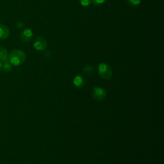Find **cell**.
I'll return each mask as SVG.
<instances>
[{
	"label": "cell",
	"mask_w": 164,
	"mask_h": 164,
	"mask_svg": "<svg viewBox=\"0 0 164 164\" xmlns=\"http://www.w3.org/2000/svg\"><path fill=\"white\" fill-rule=\"evenodd\" d=\"M26 60V55L21 49L13 50L9 55V61L13 65H19Z\"/></svg>",
	"instance_id": "6da1fadb"
},
{
	"label": "cell",
	"mask_w": 164,
	"mask_h": 164,
	"mask_svg": "<svg viewBox=\"0 0 164 164\" xmlns=\"http://www.w3.org/2000/svg\"><path fill=\"white\" fill-rule=\"evenodd\" d=\"M48 46V42L47 40L43 36H38L34 44V48L37 51H43Z\"/></svg>",
	"instance_id": "7a4b0ae2"
},
{
	"label": "cell",
	"mask_w": 164,
	"mask_h": 164,
	"mask_svg": "<svg viewBox=\"0 0 164 164\" xmlns=\"http://www.w3.org/2000/svg\"><path fill=\"white\" fill-rule=\"evenodd\" d=\"M93 97L97 101H103L106 96V91L100 87H94L92 92Z\"/></svg>",
	"instance_id": "3957f363"
},
{
	"label": "cell",
	"mask_w": 164,
	"mask_h": 164,
	"mask_svg": "<svg viewBox=\"0 0 164 164\" xmlns=\"http://www.w3.org/2000/svg\"><path fill=\"white\" fill-rule=\"evenodd\" d=\"M33 37V31L30 28H26L20 34V37L23 43H28Z\"/></svg>",
	"instance_id": "277c9868"
},
{
	"label": "cell",
	"mask_w": 164,
	"mask_h": 164,
	"mask_svg": "<svg viewBox=\"0 0 164 164\" xmlns=\"http://www.w3.org/2000/svg\"><path fill=\"white\" fill-rule=\"evenodd\" d=\"M10 35V30L5 25L0 23V39H6Z\"/></svg>",
	"instance_id": "5b68a950"
},
{
	"label": "cell",
	"mask_w": 164,
	"mask_h": 164,
	"mask_svg": "<svg viewBox=\"0 0 164 164\" xmlns=\"http://www.w3.org/2000/svg\"><path fill=\"white\" fill-rule=\"evenodd\" d=\"M100 76L104 79H109L112 76V70L111 67L109 65L105 71L103 73H99Z\"/></svg>",
	"instance_id": "8992f818"
},
{
	"label": "cell",
	"mask_w": 164,
	"mask_h": 164,
	"mask_svg": "<svg viewBox=\"0 0 164 164\" xmlns=\"http://www.w3.org/2000/svg\"><path fill=\"white\" fill-rule=\"evenodd\" d=\"M73 82H74V85L78 88H82V87L84 86V84H85V82H84L83 78L80 76H78L75 77Z\"/></svg>",
	"instance_id": "52a82bcc"
},
{
	"label": "cell",
	"mask_w": 164,
	"mask_h": 164,
	"mask_svg": "<svg viewBox=\"0 0 164 164\" xmlns=\"http://www.w3.org/2000/svg\"><path fill=\"white\" fill-rule=\"evenodd\" d=\"M8 59V51L7 50L3 48L0 47V61H5Z\"/></svg>",
	"instance_id": "ba28073f"
},
{
	"label": "cell",
	"mask_w": 164,
	"mask_h": 164,
	"mask_svg": "<svg viewBox=\"0 0 164 164\" xmlns=\"http://www.w3.org/2000/svg\"><path fill=\"white\" fill-rule=\"evenodd\" d=\"M3 62H4V64L3 65V69H4V71H5L6 72L10 71L11 69H12V66H11L10 63L9 62V61L8 60V59L5 61H4Z\"/></svg>",
	"instance_id": "9c48e42d"
},
{
	"label": "cell",
	"mask_w": 164,
	"mask_h": 164,
	"mask_svg": "<svg viewBox=\"0 0 164 164\" xmlns=\"http://www.w3.org/2000/svg\"><path fill=\"white\" fill-rule=\"evenodd\" d=\"M83 72L85 75H88V76H89V75H91L93 73L94 69L91 66H86L85 68L83 69Z\"/></svg>",
	"instance_id": "30bf717a"
},
{
	"label": "cell",
	"mask_w": 164,
	"mask_h": 164,
	"mask_svg": "<svg viewBox=\"0 0 164 164\" xmlns=\"http://www.w3.org/2000/svg\"><path fill=\"white\" fill-rule=\"evenodd\" d=\"M108 67H109V65H107L105 63H101L98 65V71H99V73L104 72L106 71Z\"/></svg>",
	"instance_id": "8fae6325"
},
{
	"label": "cell",
	"mask_w": 164,
	"mask_h": 164,
	"mask_svg": "<svg viewBox=\"0 0 164 164\" xmlns=\"http://www.w3.org/2000/svg\"><path fill=\"white\" fill-rule=\"evenodd\" d=\"M79 3L83 7H88L92 3V0H79Z\"/></svg>",
	"instance_id": "7c38bea8"
},
{
	"label": "cell",
	"mask_w": 164,
	"mask_h": 164,
	"mask_svg": "<svg viewBox=\"0 0 164 164\" xmlns=\"http://www.w3.org/2000/svg\"><path fill=\"white\" fill-rule=\"evenodd\" d=\"M106 1V0H92V2L95 6H98L101 4H103Z\"/></svg>",
	"instance_id": "4fadbf2b"
},
{
	"label": "cell",
	"mask_w": 164,
	"mask_h": 164,
	"mask_svg": "<svg viewBox=\"0 0 164 164\" xmlns=\"http://www.w3.org/2000/svg\"><path fill=\"white\" fill-rule=\"evenodd\" d=\"M128 2L133 6H137L141 3V0H128Z\"/></svg>",
	"instance_id": "5bb4252c"
},
{
	"label": "cell",
	"mask_w": 164,
	"mask_h": 164,
	"mask_svg": "<svg viewBox=\"0 0 164 164\" xmlns=\"http://www.w3.org/2000/svg\"><path fill=\"white\" fill-rule=\"evenodd\" d=\"M16 26L18 28H22L24 26V23L22 22H18L16 23Z\"/></svg>",
	"instance_id": "9a60e30c"
},
{
	"label": "cell",
	"mask_w": 164,
	"mask_h": 164,
	"mask_svg": "<svg viewBox=\"0 0 164 164\" xmlns=\"http://www.w3.org/2000/svg\"><path fill=\"white\" fill-rule=\"evenodd\" d=\"M2 67H3V65H2L1 62H0V70H1V69Z\"/></svg>",
	"instance_id": "2e32d148"
}]
</instances>
